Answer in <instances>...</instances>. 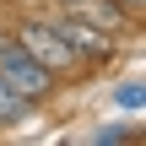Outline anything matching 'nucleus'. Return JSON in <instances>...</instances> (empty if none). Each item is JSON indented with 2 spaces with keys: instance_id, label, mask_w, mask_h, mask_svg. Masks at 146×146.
<instances>
[{
  "instance_id": "obj_1",
  "label": "nucleus",
  "mask_w": 146,
  "mask_h": 146,
  "mask_svg": "<svg viewBox=\"0 0 146 146\" xmlns=\"http://www.w3.org/2000/svg\"><path fill=\"white\" fill-rule=\"evenodd\" d=\"M11 33H16V43L54 76V81H70V76H81V60L70 54V43L60 38V27H54V16H22V22H11Z\"/></svg>"
},
{
  "instance_id": "obj_2",
  "label": "nucleus",
  "mask_w": 146,
  "mask_h": 146,
  "mask_svg": "<svg viewBox=\"0 0 146 146\" xmlns=\"http://www.w3.org/2000/svg\"><path fill=\"white\" fill-rule=\"evenodd\" d=\"M0 81H5L16 98H27L33 108H38V103H49V98L60 92V81H54V76H49V70H43L22 43H16V33H11V27L0 33Z\"/></svg>"
},
{
  "instance_id": "obj_3",
  "label": "nucleus",
  "mask_w": 146,
  "mask_h": 146,
  "mask_svg": "<svg viewBox=\"0 0 146 146\" xmlns=\"http://www.w3.org/2000/svg\"><path fill=\"white\" fill-rule=\"evenodd\" d=\"M54 16V27H60V38L70 43V54L81 60V70H103L114 54H119V38L114 33H98V27H87V22H76V16H65V11H49Z\"/></svg>"
},
{
  "instance_id": "obj_4",
  "label": "nucleus",
  "mask_w": 146,
  "mask_h": 146,
  "mask_svg": "<svg viewBox=\"0 0 146 146\" xmlns=\"http://www.w3.org/2000/svg\"><path fill=\"white\" fill-rule=\"evenodd\" d=\"M54 11L76 16V22H87V27H98V33H114V38L135 33V22H141V11H130V5H119V0H54Z\"/></svg>"
},
{
  "instance_id": "obj_5",
  "label": "nucleus",
  "mask_w": 146,
  "mask_h": 146,
  "mask_svg": "<svg viewBox=\"0 0 146 146\" xmlns=\"http://www.w3.org/2000/svg\"><path fill=\"white\" fill-rule=\"evenodd\" d=\"M27 114H33V103H27V98H16V92L0 81V130H11V125H27Z\"/></svg>"
},
{
  "instance_id": "obj_6",
  "label": "nucleus",
  "mask_w": 146,
  "mask_h": 146,
  "mask_svg": "<svg viewBox=\"0 0 146 146\" xmlns=\"http://www.w3.org/2000/svg\"><path fill=\"white\" fill-rule=\"evenodd\" d=\"M114 98H119V108H141V103H146V92H141V81H125V87H119Z\"/></svg>"
},
{
  "instance_id": "obj_7",
  "label": "nucleus",
  "mask_w": 146,
  "mask_h": 146,
  "mask_svg": "<svg viewBox=\"0 0 146 146\" xmlns=\"http://www.w3.org/2000/svg\"><path fill=\"white\" fill-rule=\"evenodd\" d=\"M135 130H119V125H108V130H92V141L98 146H108V141H130Z\"/></svg>"
},
{
  "instance_id": "obj_8",
  "label": "nucleus",
  "mask_w": 146,
  "mask_h": 146,
  "mask_svg": "<svg viewBox=\"0 0 146 146\" xmlns=\"http://www.w3.org/2000/svg\"><path fill=\"white\" fill-rule=\"evenodd\" d=\"M119 5H130V11H141V5H146V0H119Z\"/></svg>"
}]
</instances>
